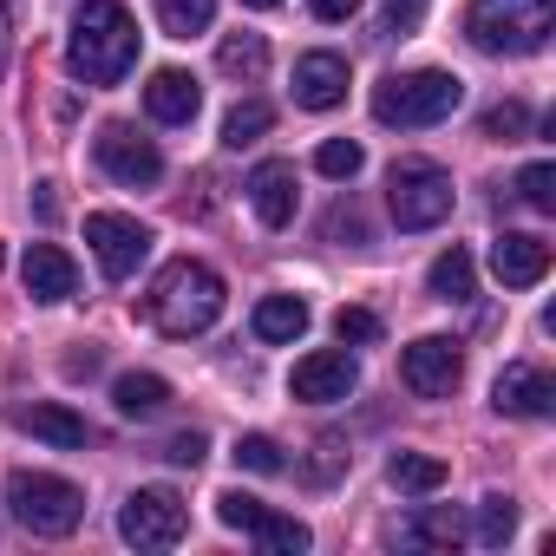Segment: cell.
I'll return each instance as SVG.
<instances>
[{"label":"cell","instance_id":"6da1fadb","mask_svg":"<svg viewBox=\"0 0 556 556\" xmlns=\"http://www.w3.org/2000/svg\"><path fill=\"white\" fill-rule=\"evenodd\" d=\"M66 66L86 86H118L138 66V21L118 0H86L73 14V40H66Z\"/></svg>","mask_w":556,"mask_h":556},{"label":"cell","instance_id":"7a4b0ae2","mask_svg":"<svg viewBox=\"0 0 556 556\" xmlns=\"http://www.w3.org/2000/svg\"><path fill=\"white\" fill-rule=\"evenodd\" d=\"M223 315V275L210 268V262H170L164 275H157V289H151V321H157V334H170V341H190V334H203L210 321Z\"/></svg>","mask_w":556,"mask_h":556},{"label":"cell","instance_id":"3957f363","mask_svg":"<svg viewBox=\"0 0 556 556\" xmlns=\"http://www.w3.org/2000/svg\"><path fill=\"white\" fill-rule=\"evenodd\" d=\"M458 105H465V79H458V73H439V66H426V73H393V79L374 86V118H380V125H400V131L439 125V118H452Z\"/></svg>","mask_w":556,"mask_h":556},{"label":"cell","instance_id":"277c9868","mask_svg":"<svg viewBox=\"0 0 556 556\" xmlns=\"http://www.w3.org/2000/svg\"><path fill=\"white\" fill-rule=\"evenodd\" d=\"M556 27V0H471L465 34L478 53H543Z\"/></svg>","mask_w":556,"mask_h":556},{"label":"cell","instance_id":"5b68a950","mask_svg":"<svg viewBox=\"0 0 556 556\" xmlns=\"http://www.w3.org/2000/svg\"><path fill=\"white\" fill-rule=\"evenodd\" d=\"M8 510H14V523L21 530H34V536H73L79 530V517H86V491L73 484V478H60V471H14L8 478Z\"/></svg>","mask_w":556,"mask_h":556},{"label":"cell","instance_id":"8992f818","mask_svg":"<svg viewBox=\"0 0 556 556\" xmlns=\"http://www.w3.org/2000/svg\"><path fill=\"white\" fill-rule=\"evenodd\" d=\"M387 203L400 229H439L452 216V177L432 157H400L387 170Z\"/></svg>","mask_w":556,"mask_h":556},{"label":"cell","instance_id":"52a82bcc","mask_svg":"<svg viewBox=\"0 0 556 556\" xmlns=\"http://www.w3.org/2000/svg\"><path fill=\"white\" fill-rule=\"evenodd\" d=\"M184 530H190V504L170 484H138L118 504V536L138 549H170V543H184Z\"/></svg>","mask_w":556,"mask_h":556},{"label":"cell","instance_id":"ba28073f","mask_svg":"<svg viewBox=\"0 0 556 556\" xmlns=\"http://www.w3.org/2000/svg\"><path fill=\"white\" fill-rule=\"evenodd\" d=\"M86 242H92V255H99V268L112 275V282H125V275H138V262L151 255L157 236L138 216H125V210H92L86 216Z\"/></svg>","mask_w":556,"mask_h":556},{"label":"cell","instance_id":"9c48e42d","mask_svg":"<svg viewBox=\"0 0 556 556\" xmlns=\"http://www.w3.org/2000/svg\"><path fill=\"white\" fill-rule=\"evenodd\" d=\"M92 151H99V164H105V177H118V184H131V190H144V184H157L164 177V151L151 144V138H138L131 125H99V138H92Z\"/></svg>","mask_w":556,"mask_h":556},{"label":"cell","instance_id":"30bf717a","mask_svg":"<svg viewBox=\"0 0 556 556\" xmlns=\"http://www.w3.org/2000/svg\"><path fill=\"white\" fill-rule=\"evenodd\" d=\"M458 374H465V354H458V341H445V334H426V341H413V348L400 354V380H406L419 400H445V393L458 387Z\"/></svg>","mask_w":556,"mask_h":556},{"label":"cell","instance_id":"8fae6325","mask_svg":"<svg viewBox=\"0 0 556 556\" xmlns=\"http://www.w3.org/2000/svg\"><path fill=\"white\" fill-rule=\"evenodd\" d=\"M354 387H361V367H354L341 348H315L308 361H295V380H289V393L308 400V406H334V400H348Z\"/></svg>","mask_w":556,"mask_h":556},{"label":"cell","instance_id":"7c38bea8","mask_svg":"<svg viewBox=\"0 0 556 556\" xmlns=\"http://www.w3.org/2000/svg\"><path fill=\"white\" fill-rule=\"evenodd\" d=\"M491 406L510 413V419H549L556 413V380L543 367H530V361H510L497 374V387H491Z\"/></svg>","mask_w":556,"mask_h":556},{"label":"cell","instance_id":"4fadbf2b","mask_svg":"<svg viewBox=\"0 0 556 556\" xmlns=\"http://www.w3.org/2000/svg\"><path fill=\"white\" fill-rule=\"evenodd\" d=\"M21 282H27V295L34 302H73L79 295V268H73V255L60 249V242H27V255H21Z\"/></svg>","mask_w":556,"mask_h":556},{"label":"cell","instance_id":"5bb4252c","mask_svg":"<svg viewBox=\"0 0 556 556\" xmlns=\"http://www.w3.org/2000/svg\"><path fill=\"white\" fill-rule=\"evenodd\" d=\"M491 275L504 289H536L549 275V242L543 236H523V229H504L491 242Z\"/></svg>","mask_w":556,"mask_h":556},{"label":"cell","instance_id":"9a60e30c","mask_svg":"<svg viewBox=\"0 0 556 556\" xmlns=\"http://www.w3.org/2000/svg\"><path fill=\"white\" fill-rule=\"evenodd\" d=\"M249 203H255V216H262L268 229H289V223H295V210H302L295 164H282V157L255 164V170H249Z\"/></svg>","mask_w":556,"mask_h":556},{"label":"cell","instance_id":"2e32d148","mask_svg":"<svg viewBox=\"0 0 556 556\" xmlns=\"http://www.w3.org/2000/svg\"><path fill=\"white\" fill-rule=\"evenodd\" d=\"M341 99H348V60L341 53H302L295 60V105L334 112Z\"/></svg>","mask_w":556,"mask_h":556},{"label":"cell","instance_id":"e0dca14e","mask_svg":"<svg viewBox=\"0 0 556 556\" xmlns=\"http://www.w3.org/2000/svg\"><path fill=\"white\" fill-rule=\"evenodd\" d=\"M144 112H151L157 125H190V118L203 112V86H197L184 66H164V73H151V86H144Z\"/></svg>","mask_w":556,"mask_h":556},{"label":"cell","instance_id":"ac0fdd59","mask_svg":"<svg viewBox=\"0 0 556 556\" xmlns=\"http://www.w3.org/2000/svg\"><path fill=\"white\" fill-rule=\"evenodd\" d=\"M21 432L47 439V445H60V452H79V445H86V419H79L73 406H53V400L21 406Z\"/></svg>","mask_w":556,"mask_h":556},{"label":"cell","instance_id":"d6986e66","mask_svg":"<svg viewBox=\"0 0 556 556\" xmlns=\"http://www.w3.org/2000/svg\"><path fill=\"white\" fill-rule=\"evenodd\" d=\"M308 334V302L302 295H262L255 302V341L282 348V341H302Z\"/></svg>","mask_w":556,"mask_h":556},{"label":"cell","instance_id":"ffe728a7","mask_svg":"<svg viewBox=\"0 0 556 556\" xmlns=\"http://www.w3.org/2000/svg\"><path fill=\"white\" fill-rule=\"evenodd\" d=\"M112 406L125 419H157L170 406V380H157V374H118L112 380Z\"/></svg>","mask_w":556,"mask_h":556},{"label":"cell","instance_id":"44dd1931","mask_svg":"<svg viewBox=\"0 0 556 556\" xmlns=\"http://www.w3.org/2000/svg\"><path fill=\"white\" fill-rule=\"evenodd\" d=\"M426 282H432V295H439V302H471V289H478V262H471V249H458V242H452V249L432 262Z\"/></svg>","mask_w":556,"mask_h":556},{"label":"cell","instance_id":"7402d4cb","mask_svg":"<svg viewBox=\"0 0 556 556\" xmlns=\"http://www.w3.org/2000/svg\"><path fill=\"white\" fill-rule=\"evenodd\" d=\"M406 543H419V549H458L465 543V517L452 504H432V510H419L406 523Z\"/></svg>","mask_w":556,"mask_h":556},{"label":"cell","instance_id":"603a6c76","mask_svg":"<svg viewBox=\"0 0 556 556\" xmlns=\"http://www.w3.org/2000/svg\"><path fill=\"white\" fill-rule=\"evenodd\" d=\"M268 556H302L308 549V523L302 517H282V510H268L262 504V517H255V530H249Z\"/></svg>","mask_w":556,"mask_h":556},{"label":"cell","instance_id":"cb8c5ba5","mask_svg":"<svg viewBox=\"0 0 556 556\" xmlns=\"http://www.w3.org/2000/svg\"><path fill=\"white\" fill-rule=\"evenodd\" d=\"M216 66H223L229 79H262V73H268V40H262V34H229V40L216 47Z\"/></svg>","mask_w":556,"mask_h":556},{"label":"cell","instance_id":"d4e9b609","mask_svg":"<svg viewBox=\"0 0 556 556\" xmlns=\"http://www.w3.org/2000/svg\"><path fill=\"white\" fill-rule=\"evenodd\" d=\"M387 478H393L400 491H439V484L452 478V465H445V458H432V452H393Z\"/></svg>","mask_w":556,"mask_h":556},{"label":"cell","instance_id":"484cf974","mask_svg":"<svg viewBox=\"0 0 556 556\" xmlns=\"http://www.w3.org/2000/svg\"><path fill=\"white\" fill-rule=\"evenodd\" d=\"M157 21H164L170 40H197L216 21V0H157Z\"/></svg>","mask_w":556,"mask_h":556},{"label":"cell","instance_id":"4316f807","mask_svg":"<svg viewBox=\"0 0 556 556\" xmlns=\"http://www.w3.org/2000/svg\"><path fill=\"white\" fill-rule=\"evenodd\" d=\"M510 530H517V497L491 491V497L478 504V543H484V549H504V543H510Z\"/></svg>","mask_w":556,"mask_h":556},{"label":"cell","instance_id":"83f0119b","mask_svg":"<svg viewBox=\"0 0 556 556\" xmlns=\"http://www.w3.org/2000/svg\"><path fill=\"white\" fill-rule=\"evenodd\" d=\"M268 125H275V112H268L262 99H242V105L223 118V144H229V151H242V144H255Z\"/></svg>","mask_w":556,"mask_h":556},{"label":"cell","instance_id":"f1b7e54d","mask_svg":"<svg viewBox=\"0 0 556 556\" xmlns=\"http://www.w3.org/2000/svg\"><path fill=\"white\" fill-rule=\"evenodd\" d=\"M478 131H484L491 144H517V138L530 131V105H523V99H504V105H491V112H484V125H478Z\"/></svg>","mask_w":556,"mask_h":556},{"label":"cell","instance_id":"f546056e","mask_svg":"<svg viewBox=\"0 0 556 556\" xmlns=\"http://www.w3.org/2000/svg\"><path fill=\"white\" fill-rule=\"evenodd\" d=\"M361 164H367V151H361L354 138H328V144L315 151V170H321V177H334V184L361 177Z\"/></svg>","mask_w":556,"mask_h":556},{"label":"cell","instance_id":"4dcf8cb0","mask_svg":"<svg viewBox=\"0 0 556 556\" xmlns=\"http://www.w3.org/2000/svg\"><path fill=\"white\" fill-rule=\"evenodd\" d=\"M229 458H236L242 471H262V478H275V471H282V445H275L268 432H242Z\"/></svg>","mask_w":556,"mask_h":556},{"label":"cell","instance_id":"1f68e13d","mask_svg":"<svg viewBox=\"0 0 556 556\" xmlns=\"http://www.w3.org/2000/svg\"><path fill=\"white\" fill-rule=\"evenodd\" d=\"M517 197L530 210H556V164H523L517 170Z\"/></svg>","mask_w":556,"mask_h":556},{"label":"cell","instance_id":"d6a6232c","mask_svg":"<svg viewBox=\"0 0 556 556\" xmlns=\"http://www.w3.org/2000/svg\"><path fill=\"white\" fill-rule=\"evenodd\" d=\"M334 341L341 348H374L380 341V315L374 308H341L334 315Z\"/></svg>","mask_w":556,"mask_h":556},{"label":"cell","instance_id":"836d02e7","mask_svg":"<svg viewBox=\"0 0 556 556\" xmlns=\"http://www.w3.org/2000/svg\"><path fill=\"white\" fill-rule=\"evenodd\" d=\"M216 517H223L229 530H255V517H262V497H249V491H223V497H216Z\"/></svg>","mask_w":556,"mask_h":556},{"label":"cell","instance_id":"e575fe53","mask_svg":"<svg viewBox=\"0 0 556 556\" xmlns=\"http://www.w3.org/2000/svg\"><path fill=\"white\" fill-rule=\"evenodd\" d=\"M203 452H210V439H203V432H177V439L164 445V458H170V465H190V471L203 465Z\"/></svg>","mask_w":556,"mask_h":556},{"label":"cell","instance_id":"d590c367","mask_svg":"<svg viewBox=\"0 0 556 556\" xmlns=\"http://www.w3.org/2000/svg\"><path fill=\"white\" fill-rule=\"evenodd\" d=\"M308 14H315V21H328V27H341V21H354V14H361V0H308Z\"/></svg>","mask_w":556,"mask_h":556},{"label":"cell","instance_id":"8d00e7d4","mask_svg":"<svg viewBox=\"0 0 556 556\" xmlns=\"http://www.w3.org/2000/svg\"><path fill=\"white\" fill-rule=\"evenodd\" d=\"M419 8H426V0H387V34H406L419 21Z\"/></svg>","mask_w":556,"mask_h":556},{"label":"cell","instance_id":"74e56055","mask_svg":"<svg viewBox=\"0 0 556 556\" xmlns=\"http://www.w3.org/2000/svg\"><path fill=\"white\" fill-rule=\"evenodd\" d=\"M34 203H40V216H47V223L60 216V197H53V184H40V197H34Z\"/></svg>","mask_w":556,"mask_h":556},{"label":"cell","instance_id":"f35d334b","mask_svg":"<svg viewBox=\"0 0 556 556\" xmlns=\"http://www.w3.org/2000/svg\"><path fill=\"white\" fill-rule=\"evenodd\" d=\"M242 8H275V0H242Z\"/></svg>","mask_w":556,"mask_h":556}]
</instances>
